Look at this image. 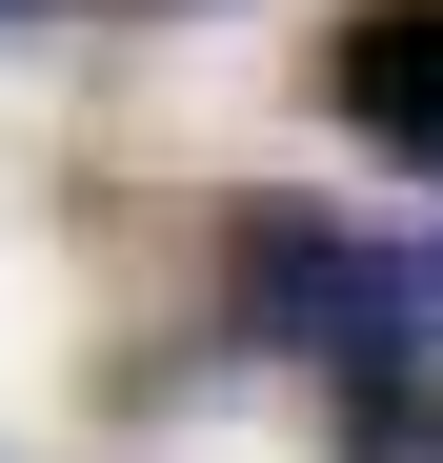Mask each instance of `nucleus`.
Instances as JSON below:
<instances>
[{
	"label": "nucleus",
	"instance_id": "obj_2",
	"mask_svg": "<svg viewBox=\"0 0 443 463\" xmlns=\"http://www.w3.org/2000/svg\"><path fill=\"white\" fill-rule=\"evenodd\" d=\"M303 101L343 141H383V162L443 182V0H343V21L303 41Z\"/></svg>",
	"mask_w": 443,
	"mask_h": 463
},
{
	"label": "nucleus",
	"instance_id": "obj_4",
	"mask_svg": "<svg viewBox=\"0 0 443 463\" xmlns=\"http://www.w3.org/2000/svg\"><path fill=\"white\" fill-rule=\"evenodd\" d=\"M0 463H21V443H0Z\"/></svg>",
	"mask_w": 443,
	"mask_h": 463
},
{
	"label": "nucleus",
	"instance_id": "obj_1",
	"mask_svg": "<svg viewBox=\"0 0 443 463\" xmlns=\"http://www.w3.org/2000/svg\"><path fill=\"white\" fill-rule=\"evenodd\" d=\"M202 262H222V343H262V363H403L443 343V262L383 242V222H343V202H282V182H222L202 222Z\"/></svg>",
	"mask_w": 443,
	"mask_h": 463
},
{
	"label": "nucleus",
	"instance_id": "obj_3",
	"mask_svg": "<svg viewBox=\"0 0 443 463\" xmlns=\"http://www.w3.org/2000/svg\"><path fill=\"white\" fill-rule=\"evenodd\" d=\"M21 21H41V0H0V41H21Z\"/></svg>",
	"mask_w": 443,
	"mask_h": 463
}]
</instances>
